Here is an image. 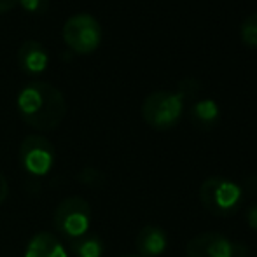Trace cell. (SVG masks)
Listing matches in <instances>:
<instances>
[{
    "instance_id": "6da1fadb",
    "label": "cell",
    "mask_w": 257,
    "mask_h": 257,
    "mask_svg": "<svg viewBox=\"0 0 257 257\" xmlns=\"http://www.w3.org/2000/svg\"><path fill=\"white\" fill-rule=\"evenodd\" d=\"M20 117L30 128L39 132H51L58 128L67 114L63 93L44 81H30L16 96Z\"/></svg>"
},
{
    "instance_id": "7a4b0ae2",
    "label": "cell",
    "mask_w": 257,
    "mask_h": 257,
    "mask_svg": "<svg viewBox=\"0 0 257 257\" xmlns=\"http://www.w3.org/2000/svg\"><path fill=\"white\" fill-rule=\"evenodd\" d=\"M200 201L208 213L215 217H231L240 212L245 191L238 182L226 177H208L200 186Z\"/></svg>"
},
{
    "instance_id": "3957f363",
    "label": "cell",
    "mask_w": 257,
    "mask_h": 257,
    "mask_svg": "<svg viewBox=\"0 0 257 257\" xmlns=\"http://www.w3.org/2000/svg\"><path fill=\"white\" fill-rule=\"evenodd\" d=\"M184 100L172 91H154L142 103V117L153 130L166 132L179 124L184 114Z\"/></svg>"
},
{
    "instance_id": "277c9868",
    "label": "cell",
    "mask_w": 257,
    "mask_h": 257,
    "mask_svg": "<svg viewBox=\"0 0 257 257\" xmlns=\"http://www.w3.org/2000/svg\"><path fill=\"white\" fill-rule=\"evenodd\" d=\"M91 224V206L81 196H70L60 201L53 213V226L65 240L72 241L84 236Z\"/></svg>"
},
{
    "instance_id": "5b68a950",
    "label": "cell",
    "mask_w": 257,
    "mask_h": 257,
    "mask_svg": "<svg viewBox=\"0 0 257 257\" xmlns=\"http://www.w3.org/2000/svg\"><path fill=\"white\" fill-rule=\"evenodd\" d=\"M102 25L95 16L79 13L70 16L63 25V41L77 54H91L102 44Z\"/></svg>"
},
{
    "instance_id": "8992f818",
    "label": "cell",
    "mask_w": 257,
    "mask_h": 257,
    "mask_svg": "<svg viewBox=\"0 0 257 257\" xmlns=\"http://www.w3.org/2000/svg\"><path fill=\"white\" fill-rule=\"evenodd\" d=\"M248 252L247 245L231 241L215 231L200 233L186 243V257H248Z\"/></svg>"
},
{
    "instance_id": "52a82bcc",
    "label": "cell",
    "mask_w": 257,
    "mask_h": 257,
    "mask_svg": "<svg viewBox=\"0 0 257 257\" xmlns=\"http://www.w3.org/2000/svg\"><path fill=\"white\" fill-rule=\"evenodd\" d=\"M20 163L30 175L42 177L53 170L56 163L54 146L42 135H28L20 144Z\"/></svg>"
},
{
    "instance_id": "ba28073f",
    "label": "cell",
    "mask_w": 257,
    "mask_h": 257,
    "mask_svg": "<svg viewBox=\"0 0 257 257\" xmlns=\"http://www.w3.org/2000/svg\"><path fill=\"white\" fill-rule=\"evenodd\" d=\"M16 58L21 70L27 75H32V77L44 74L49 65L48 49L44 48V44H41L39 41H32V39L25 41L20 46Z\"/></svg>"
},
{
    "instance_id": "9c48e42d",
    "label": "cell",
    "mask_w": 257,
    "mask_h": 257,
    "mask_svg": "<svg viewBox=\"0 0 257 257\" xmlns=\"http://www.w3.org/2000/svg\"><path fill=\"white\" fill-rule=\"evenodd\" d=\"M135 248L140 257H161L168 248V234L156 224L144 226L135 238Z\"/></svg>"
},
{
    "instance_id": "30bf717a",
    "label": "cell",
    "mask_w": 257,
    "mask_h": 257,
    "mask_svg": "<svg viewBox=\"0 0 257 257\" xmlns=\"http://www.w3.org/2000/svg\"><path fill=\"white\" fill-rule=\"evenodd\" d=\"M189 117L194 128L201 132H210L220 122V107L215 100L203 98L191 103Z\"/></svg>"
},
{
    "instance_id": "8fae6325",
    "label": "cell",
    "mask_w": 257,
    "mask_h": 257,
    "mask_svg": "<svg viewBox=\"0 0 257 257\" xmlns=\"http://www.w3.org/2000/svg\"><path fill=\"white\" fill-rule=\"evenodd\" d=\"M25 257H67V250L51 233H39L28 241Z\"/></svg>"
},
{
    "instance_id": "7c38bea8",
    "label": "cell",
    "mask_w": 257,
    "mask_h": 257,
    "mask_svg": "<svg viewBox=\"0 0 257 257\" xmlns=\"http://www.w3.org/2000/svg\"><path fill=\"white\" fill-rule=\"evenodd\" d=\"M103 241L96 234H88L70 241V252L74 257H102L103 255Z\"/></svg>"
},
{
    "instance_id": "4fadbf2b",
    "label": "cell",
    "mask_w": 257,
    "mask_h": 257,
    "mask_svg": "<svg viewBox=\"0 0 257 257\" xmlns=\"http://www.w3.org/2000/svg\"><path fill=\"white\" fill-rule=\"evenodd\" d=\"M201 91V82L196 77H184L179 81L177 86V95L184 100V103L187 102H196L198 95Z\"/></svg>"
},
{
    "instance_id": "5bb4252c",
    "label": "cell",
    "mask_w": 257,
    "mask_h": 257,
    "mask_svg": "<svg viewBox=\"0 0 257 257\" xmlns=\"http://www.w3.org/2000/svg\"><path fill=\"white\" fill-rule=\"evenodd\" d=\"M241 42L248 48H257V13H252L241 21L240 27Z\"/></svg>"
},
{
    "instance_id": "9a60e30c",
    "label": "cell",
    "mask_w": 257,
    "mask_h": 257,
    "mask_svg": "<svg viewBox=\"0 0 257 257\" xmlns=\"http://www.w3.org/2000/svg\"><path fill=\"white\" fill-rule=\"evenodd\" d=\"M77 179H79V182L86 184V186H89V187H100L105 182L103 173L100 172L98 168H91V166L81 170L79 175H77Z\"/></svg>"
},
{
    "instance_id": "2e32d148",
    "label": "cell",
    "mask_w": 257,
    "mask_h": 257,
    "mask_svg": "<svg viewBox=\"0 0 257 257\" xmlns=\"http://www.w3.org/2000/svg\"><path fill=\"white\" fill-rule=\"evenodd\" d=\"M18 4L30 14H42L49 7V0H20Z\"/></svg>"
},
{
    "instance_id": "e0dca14e",
    "label": "cell",
    "mask_w": 257,
    "mask_h": 257,
    "mask_svg": "<svg viewBox=\"0 0 257 257\" xmlns=\"http://www.w3.org/2000/svg\"><path fill=\"white\" fill-rule=\"evenodd\" d=\"M245 191V196H257V173H250L245 177L243 184H240Z\"/></svg>"
},
{
    "instance_id": "ac0fdd59",
    "label": "cell",
    "mask_w": 257,
    "mask_h": 257,
    "mask_svg": "<svg viewBox=\"0 0 257 257\" xmlns=\"http://www.w3.org/2000/svg\"><path fill=\"white\" fill-rule=\"evenodd\" d=\"M245 220H247L248 227L257 233V201L248 205L247 213H245Z\"/></svg>"
},
{
    "instance_id": "d6986e66",
    "label": "cell",
    "mask_w": 257,
    "mask_h": 257,
    "mask_svg": "<svg viewBox=\"0 0 257 257\" xmlns=\"http://www.w3.org/2000/svg\"><path fill=\"white\" fill-rule=\"evenodd\" d=\"M7 194H9V186H7L6 177H4L2 173H0V205L6 203Z\"/></svg>"
},
{
    "instance_id": "ffe728a7",
    "label": "cell",
    "mask_w": 257,
    "mask_h": 257,
    "mask_svg": "<svg viewBox=\"0 0 257 257\" xmlns=\"http://www.w3.org/2000/svg\"><path fill=\"white\" fill-rule=\"evenodd\" d=\"M20 0H0V13H7L13 9Z\"/></svg>"
},
{
    "instance_id": "44dd1931",
    "label": "cell",
    "mask_w": 257,
    "mask_h": 257,
    "mask_svg": "<svg viewBox=\"0 0 257 257\" xmlns=\"http://www.w3.org/2000/svg\"><path fill=\"white\" fill-rule=\"evenodd\" d=\"M124 257H140V255H124Z\"/></svg>"
}]
</instances>
